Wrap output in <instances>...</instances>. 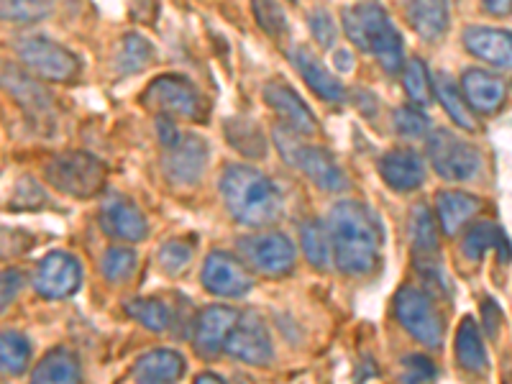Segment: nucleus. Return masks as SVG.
<instances>
[{
    "label": "nucleus",
    "mask_w": 512,
    "mask_h": 384,
    "mask_svg": "<svg viewBox=\"0 0 512 384\" xmlns=\"http://www.w3.org/2000/svg\"><path fill=\"white\" fill-rule=\"evenodd\" d=\"M328 231H331L333 259L341 272L351 274V277H364L377 269L382 228L367 205L356 203V200L333 205Z\"/></svg>",
    "instance_id": "nucleus-1"
},
{
    "label": "nucleus",
    "mask_w": 512,
    "mask_h": 384,
    "mask_svg": "<svg viewBox=\"0 0 512 384\" xmlns=\"http://www.w3.org/2000/svg\"><path fill=\"white\" fill-rule=\"evenodd\" d=\"M221 195L233 221L259 228L272 226L282 216V195L259 169L228 164L221 177Z\"/></svg>",
    "instance_id": "nucleus-2"
},
{
    "label": "nucleus",
    "mask_w": 512,
    "mask_h": 384,
    "mask_svg": "<svg viewBox=\"0 0 512 384\" xmlns=\"http://www.w3.org/2000/svg\"><path fill=\"white\" fill-rule=\"evenodd\" d=\"M341 21L354 47L379 59L387 72H400L402 36L379 0H364V3L349 6Z\"/></svg>",
    "instance_id": "nucleus-3"
},
{
    "label": "nucleus",
    "mask_w": 512,
    "mask_h": 384,
    "mask_svg": "<svg viewBox=\"0 0 512 384\" xmlns=\"http://www.w3.org/2000/svg\"><path fill=\"white\" fill-rule=\"evenodd\" d=\"M44 177L64 195L85 200L103 190L105 167L88 152H59L44 164Z\"/></svg>",
    "instance_id": "nucleus-4"
},
{
    "label": "nucleus",
    "mask_w": 512,
    "mask_h": 384,
    "mask_svg": "<svg viewBox=\"0 0 512 384\" xmlns=\"http://www.w3.org/2000/svg\"><path fill=\"white\" fill-rule=\"evenodd\" d=\"M141 103L164 118H180V121H205L208 103L190 80L180 75H162L149 82V88L141 95Z\"/></svg>",
    "instance_id": "nucleus-5"
},
{
    "label": "nucleus",
    "mask_w": 512,
    "mask_h": 384,
    "mask_svg": "<svg viewBox=\"0 0 512 384\" xmlns=\"http://www.w3.org/2000/svg\"><path fill=\"white\" fill-rule=\"evenodd\" d=\"M274 139H277L282 157H285L292 167L300 169V172H303L313 185H318L320 190L338 192L349 187V177H346V172L338 167V162L326 152V149L303 144L300 136L292 134L290 128L277 131Z\"/></svg>",
    "instance_id": "nucleus-6"
},
{
    "label": "nucleus",
    "mask_w": 512,
    "mask_h": 384,
    "mask_svg": "<svg viewBox=\"0 0 512 384\" xmlns=\"http://www.w3.org/2000/svg\"><path fill=\"white\" fill-rule=\"evenodd\" d=\"M428 154H431V164L438 177L448 182L472 180L482 167V154L477 146L448 128H438L428 136Z\"/></svg>",
    "instance_id": "nucleus-7"
},
{
    "label": "nucleus",
    "mask_w": 512,
    "mask_h": 384,
    "mask_svg": "<svg viewBox=\"0 0 512 384\" xmlns=\"http://www.w3.org/2000/svg\"><path fill=\"white\" fill-rule=\"evenodd\" d=\"M16 52L31 75L47 82H72L80 72L75 54L44 36H26L16 44Z\"/></svg>",
    "instance_id": "nucleus-8"
},
{
    "label": "nucleus",
    "mask_w": 512,
    "mask_h": 384,
    "mask_svg": "<svg viewBox=\"0 0 512 384\" xmlns=\"http://www.w3.org/2000/svg\"><path fill=\"white\" fill-rule=\"evenodd\" d=\"M395 313L415 341H420L423 346H431V349L441 346L443 320L433 300L423 290L402 287L395 297Z\"/></svg>",
    "instance_id": "nucleus-9"
},
{
    "label": "nucleus",
    "mask_w": 512,
    "mask_h": 384,
    "mask_svg": "<svg viewBox=\"0 0 512 384\" xmlns=\"http://www.w3.org/2000/svg\"><path fill=\"white\" fill-rule=\"evenodd\" d=\"M239 251L256 272L285 277L295 267V246L285 233H254L239 241Z\"/></svg>",
    "instance_id": "nucleus-10"
},
{
    "label": "nucleus",
    "mask_w": 512,
    "mask_h": 384,
    "mask_svg": "<svg viewBox=\"0 0 512 384\" xmlns=\"http://www.w3.org/2000/svg\"><path fill=\"white\" fill-rule=\"evenodd\" d=\"M82 267L67 251H52L39 262L34 272V287L41 297L62 300L80 290Z\"/></svg>",
    "instance_id": "nucleus-11"
},
{
    "label": "nucleus",
    "mask_w": 512,
    "mask_h": 384,
    "mask_svg": "<svg viewBox=\"0 0 512 384\" xmlns=\"http://www.w3.org/2000/svg\"><path fill=\"white\" fill-rule=\"evenodd\" d=\"M226 351L233 359L244 361L249 367H267L274 356V349L272 338H269L267 331V323L262 320V315H241L236 328H233L231 338H228Z\"/></svg>",
    "instance_id": "nucleus-12"
},
{
    "label": "nucleus",
    "mask_w": 512,
    "mask_h": 384,
    "mask_svg": "<svg viewBox=\"0 0 512 384\" xmlns=\"http://www.w3.org/2000/svg\"><path fill=\"white\" fill-rule=\"evenodd\" d=\"M203 285L205 290L218 297H244L254 287L249 269L226 251H213L203 264Z\"/></svg>",
    "instance_id": "nucleus-13"
},
{
    "label": "nucleus",
    "mask_w": 512,
    "mask_h": 384,
    "mask_svg": "<svg viewBox=\"0 0 512 384\" xmlns=\"http://www.w3.org/2000/svg\"><path fill=\"white\" fill-rule=\"evenodd\" d=\"M264 100L272 108L280 121L290 128L297 136H313L318 134V118L310 113L305 100L295 93V90L282 80H272L264 85Z\"/></svg>",
    "instance_id": "nucleus-14"
},
{
    "label": "nucleus",
    "mask_w": 512,
    "mask_h": 384,
    "mask_svg": "<svg viewBox=\"0 0 512 384\" xmlns=\"http://www.w3.org/2000/svg\"><path fill=\"white\" fill-rule=\"evenodd\" d=\"M239 318L241 315L233 308H228V305H210V308H205L198 315V323H195V338H192L195 351L203 359H213V356L221 354L228 346V338H231Z\"/></svg>",
    "instance_id": "nucleus-15"
},
{
    "label": "nucleus",
    "mask_w": 512,
    "mask_h": 384,
    "mask_svg": "<svg viewBox=\"0 0 512 384\" xmlns=\"http://www.w3.org/2000/svg\"><path fill=\"white\" fill-rule=\"evenodd\" d=\"M208 164V144L200 136H182L180 144L164 152V175L175 185H195Z\"/></svg>",
    "instance_id": "nucleus-16"
},
{
    "label": "nucleus",
    "mask_w": 512,
    "mask_h": 384,
    "mask_svg": "<svg viewBox=\"0 0 512 384\" xmlns=\"http://www.w3.org/2000/svg\"><path fill=\"white\" fill-rule=\"evenodd\" d=\"M100 226H103L108 236L128 241V244L144 241L146 233H149L144 213L131 200L118 195V192L105 198L103 208H100Z\"/></svg>",
    "instance_id": "nucleus-17"
},
{
    "label": "nucleus",
    "mask_w": 512,
    "mask_h": 384,
    "mask_svg": "<svg viewBox=\"0 0 512 384\" xmlns=\"http://www.w3.org/2000/svg\"><path fill=\"white\" fill-rule=\"evenodd\" d=\"M461 93H464L466 103L472 105V111L479 113V116H495L507 98L502 77L492 75L487 70H477V67L461 75Z\"/></svg>",
    "instance_id": "nucleus-18"
},
{
    "label": "nucleus",
    "mask_w": 512,
    "mask_h": 384,
    "mask_svg": "<svg viewBox=\"0 0 512 384\" xmlns=\"http://www.w3.org/2000/svg\"><path fill=\"white\" fill-rule=\"evenodd\" d=\"M464 47L469 54L495 67L512 70V34L492 26H469L464 31Z\"/></svg>",
    "instance_id": "nucleus-19"
},
{
    "label": "nucleus",
    "mask_w": 512,
    "mask_h": 384,
    "mask_svg": "<svg viewBox=\"0 0 512 384\" xmlns=\"http://www.w3.org/2000/svg\"><path fill=\"white\" fill-rule=\"evenodd\" d=\"M379 175L392 190L410 192L423 185L425 164L420 154L410 152V149H392L379 159Z\"/></svg>",
    "instance_id": "nucleus-20"
},
{
    "label": "nucleus",
    "mask_w": 512,
    "mask_h": 384,
    "mask_svg": "<svg viewBox=\"0 0 512 384\" xmlns=\"http://www.w3.org/2000/svg\"><path fill=\"white\" fill-rule=\"evenodd\" d=\"M290 59L297 67V72H300V77L305 80V85H308L318 98L328 100V103H338V100L346 98V90L344 85H341V80L333 77L331 72L323 67V62H318L308 49L295 47V52L290 54Z\"/></svg>",
    "instance_id": "nucleus-21"
},
{
    "label": "nucleus",
    "mask_w": 512,
    "mask_h": 384,
    "mask_svg": "<svg viewBox=\"0 0 512 384\" xmlns=\"http://www.w3.org/2000/svg\"><path fill=\"white\" fill-rule=\"evenodd\" d=\"M461 249H464L469 262H479V259H484L487 251H497V259H500L502 264L512 262L510 239H507L505 231L492 221L474 223V226L466 231L464 241H461Z\"/></svg>",
    "instance_id": "nucleus-22"
},
{
    "label": "nucleus",
    "mask_w": 512,
    "mask_h": 384,
    "mask_svg": "<svg viewBox=\"0 0 512 384\" xmlns=\"http://www.w3.org/2000/svg\"><path fill=\"white\" fill-rule=\"evenodd\" d=\"M185 374V359L172 349L146 351L134 364V377L139 384H175Z\"/></svg>",
    "instance_id": "nucleus-23"
},
{
    "label": "nucleus",
    "mask_w": 512,
    "mask_h": 384,
    "mask_svg": "<svg viewBox=\"0 0 512 384\" xmlns=\"http://www.w3.org/2000/svg\"><path fill=\"white\" fill-rule=\"evenodd\" d=\"M482 208H484L482 200L469 195V192L446 190L436 198V216L446 236H456V233H459L466 223L472 221Z\"/></svg>",
    "instance_id": "nucleus-24"
},
{
    "label": "nucleus",
    "mask_w": 512,
    "mask_h": 384,
    "mask_svg": "<svg viewBox=\"0 0 512 384\" xmlns=\"http://www.w3.org/2000/svg\"><path fill=\"white\" fill-rule=\"evenodd\" d=\"M408 233L418 259H436L438 249H441V223H438V216H433L425 205H415L413 213H410Z\"/></svg>",
    "instance_id": "nucleus-25"
},
{
    "label": "nucleus",
    "mask_w": 512,
    "mask_h": 384,
    "mask_svg": "<svg viewBox=\"0 0 512 384\" xmlns=\"http://www.w3.org/2000/svg\"><path fill=\"white\" fill-rule=\"evenodd\" d=\"M80 361L67 349L49 351L31 372V384H80Z\"/></svg>",
    "instance_id": "nucleus-26"
},
{
    "label": "nucleus",
    "mask_w": 512,
    "mask_h": 384,
    "mask_svg": "<svg viewBox=\"0 0 512 384\" xmlns=\"http://www.w3.org/2000/svg\"><path fill=\"white\" fill-rule=\"evenodd\" d=\"M408 21L418 36L436 41L448 29V6L446 0H410Z\"/></svg>",
    "instance_id": "nucleus-27"
},
{
    "label": "nucleus",
    "mask_w": 512,
    "mask_h": 384,
    "mask_svg": "<svg viewBox=\"0 0 512 384\" xmlns=\"http://www.w3.org/2000/svg\"><path fill=\"white\" fill-rule=\"evenodd\" d=\"M433 90H436L438 100H441L443 111L448 113V118L461 128V131H477V118H474L472 105L466 103L464 93L454 82V77L446 75V72H438L433 77Z\"/></svg>",
    "instance_id": "nucleus-28"
},
{
    "label": "nucleus",
    "mask_w": 512,
    "mask_h": 384,
    "mask_svg": "<svg viewBox=\"0 0 512 384\" xmlns=\"http://www.w3.org/2000/svg\"><path fill=\"white\" fill-rule=\"evenodd\" d=\"M456 361H459V367H464L466 372H487V349H484L482 333H479L474 318L461 320L459 331H456Z\"/></svg>",
    "instance_id": "nucleus-29"
},
{
    "label": "nucleus",
    "mask_w": 512,
    "mask_h": 384,
    "mask_svg": "<svg viewBox=\"0 0 512 384\" xmlns=\"http://www.w3.org/2000/svg\"><path fill=\"white\" fill-rule=\"evenodd\" d=\"M3 85H6L8 95H13V98L18 100V103L24 105L26 111H34V113H47L49 111V98L47 93L36 85L31 77L21 75V72L16 70V67H8L3 70Z\"/></svg>",
    "instance_id": "nucleus-30"
},
{
    "label": "nucleus",
    "mask_w": 512,
    "mask_h": 384,
    "mask_svg": "<svg viewBox=\"0 0 512 384\" xmlns=\"http://www.w3.org/2000/svg\"><path fill=\"white\" fill-rule=\"evenodd\" d=\"M226 136L231 146H236L241 154L251 159L267 157V141H264L262 131L249 118H231L226 123Z\"/></svg>",
    "instance_id": "nucleus-31"
},
{
    "label": "nucleus",
    "mask_w": 512,
    "mask_h": 384,
    "mask_svg": "<svg viewBox=\"0 0 512 384\" xmlns=\"http://www.w3.org/2000/svg\"><path fill=\"white\" fill-rule=\"evenodd\" d=\"M154 59L152 44L144 39L141 34H126L118 44L116 52V67L121 70V75H134L141 72L146 64Z\"/></svg>",
    "instance_id": "nucleus-32"
},
{
    "label": "nucleus",
    "mask_w": 512,
    "mask_h": 384,
    "mask_svg": "<svg viewBox=\"0 0 512 384\" xmlns=\"http://www.w3.org/2000/svg\"><path fill=\"white\" fill-rule=\"evenodd\" d=\"M303 251L308 256V262L318 269H326L333 259V244H331V231L320 221H308L303 226Z\"/></svg>",
    "instance_id": "nucleus-33"
},
{
    "label": "nucleus",
    "mask_w": 512,
    "mask_h": 384,
    "mask_svg": "<svg viewBox=\"0 0 512 384\" xmlns=\"http://www.w3.org/2000/svg\"><path fill=\"white\" fill-rule=\"evenodd\" d=\"M31 359V344L26 341L21 333L6 331L0 338V364H3V372L6 374H21L29 367Z\"/></svg>",
    "instance_id": "nucleus-34"
},
{
    "label": "nucleus",
    "mask_w": 512,
    "mask_h": 384,
    "mask_svg": "<svg viewBox=\"0 0 512 384\" xmlns=\"http://www.w3.org/2000/svg\"><path fill=\"white\" fill-rule=\"evenodd\" d=\"M126 313L154 333H162L169 328L167 305H164L162 300H154V297H139V300H131V303L126 305Z\"/></svg>",
    "instance_id": "nucleus-35"
},
{
    "label": "nucleus",
    "mask_w": 512,
    "mask_h": 384,
    "mask_svg": "<svg viewBox=\"0 0 512 384\" xmlns=\"http://www.w3.org/2000/svg\"><path fill=\"white\" fill-rule=\"evenodd\" d=\"M402 85H405L413 103L428 105L433 100V80L425 70V62H420V59H410L402 67Z\"/></svg>",
    "instance_id": "nucleus-36"
},
{
    "label": "nucleus",
    "mask_w": 512,
    "mask_h": 384,
    "mask_svg": "<svg viewBox=\"0 0 512 384\" xmlns=\"http://www.w3.org/2000/svg\"><path fill=\"white\" fill-rule=\"evenodd\" d=\"M100 269L111 285H121V282L131 280V274L136 272V254L131 249H123V246H113V249L105 251Z\"/></svg>",
    "instance_id": "nucleus-37"
},
{
    "label": "nucleus",
    "mask_w": 512,
    "mask_h": 384,
    "mask_svg": "<svg viewBox=\"0 0 512 384\" xmlns=\"http://www.w3.org/2000/svg\"><path fill=\"white\" fill-rule=\"evenodd\" d=\"M251 13L259 29L272 39H282L287 34V16L277 0H251Z\"/></svg>",
    "instance_id": "nucleus-38"
},
{
    "label": "nucleus",
    "mask_w": 512,
    "mask_h": 384,
    "mask_svg": "<svg viewBox=\"0 0 512 384\" xmlns=\"http://www.w3.org/2000/svg\"><path fill=\"white\" fill-rule=\"evenodd\" d=\"M395 131L405 139H428L431 136V118L425 116L418 108H410V105H402L395 111Z\"/></svg>",
    "instance_id": "nucleus-39"
},
{
    "label": "nucleus",
    "mask_w": 512,
    "mask_h": 384,
    "mask_svg": "<svg viewBox=\"0 0 512 384\" xmlns=\"http://www.w3.org/2000/svg\"><path fill=\"white\" fill-rule=\"evenodd\" d=\"M52 13V0H3V18L29 24Z\"/></svg>",
    "instance_id": "nucleus-40"
},
{
    "label": "nucleus",
    "mask_w": 512,
    "mask_h": 384,
    "mask_svg": "<svg viewBox=\"0 0 512 384\" xmlns=\"http://www.w3.org/2000/svg\"><path fill=\"white\" fill-rule=\"evenodd\" d=\"M192 254H195V241L190 239L167 241V244L159 249V264H162L164 272L177 274L190 264Z\"/></svg>",
    "instance_id": "nucleus-41"
},
{
    "label": "nucleus",
    "mask_w": 512,
    "mask_h": 384,
    "mask_svg": "<svg viewBox=\"0 0 512 384\" xmlns=\"http://www.w3.org/2000/svg\"><path fill=\"white\" fill-rule=\"evenodd\" d=\"M438 377V369L428 356L410 354L402 361V382L405 384H431Z\"/></svg>",
    "instance_id": "nucleus-42"
},
{
    "label": "nucleus",
    "mask_w": 512,
    "mask_h": 384,
    "mask_svg": "<svg viewBox=\"0 0 512 384\" xmlns=\"http://www.w3.org/2000/svg\"><path fill=\"white\" fill-rule=\"evenodd\" d=\"M308 26H310V34H313V39L318 41L320 47L331 49L333 41H336V21L331 18V13L326 11V8H318V11H313L308 16Z\"/></svg>",
    "instance_id": "nucleus-43"
},
{
    "label": "nucleus",
    "mask_w": 512,
    "mask_h": 384,
    "mask_svg": "<svg viewBox=\"0 0 512 384\" xmlns=\"http://www.w3.org/2000/svg\"><path fill=\"white\" fill-rule=\"evenodd\" d=\"M482 315H484V331L495 338L497 331H500L502 310H500V305L492 300V297H484V300H482Z\"/></svg>",
    "instance_id": "nucleus-44"
},
{
    "label": "nucleus",
    "mask_w": 512,
    "mask_h": 384,
    "mask_svg": "<svg viewBox=\"0 0 512 384\" xmlns=\"http://www.w3.org/2000/svg\"><path fill=\"white\" fill-rule=\"evenodd\" d=\"M18 287H21V274H18L16 269H8V272H3V308H6L13 297H16Z\"/></svg>",
    "instance_id": "nucleus-45"
},
{
    "label": "nucleus",
    "mask_w": 512,
    "mask_h": 384,
    "mask_svg": "<svg viewBox=\"0 0 512 384\" xmlns=\"http://www.w3.org/2000/svg\"><path fill=\"white\" fill-rule=\"evenodd\" d=\"M484 11L495 18L512 16V0H482Z\"/></svg>",
    "instance_id": "nucleus-46"
},
{
    "label": "nucleus",
    "mask_w": 512,
    "mask_h": 384,
    "mask_svg": "<svg viewBox=\"0 0 512 384\" xmlns=\"http://www.w3.org/2000/svg\"><path fill=\"white\" fill-rule=\"evenodd\" d=\"M351 64H354V59H351V54L344 52V49H338V52H336V67H338V70L349 72V70H351Z\"/></svg>",
    "instance_id": "nucleus-47"
},
{
    "label": "nucleus",
    "mask_w": 512,
    "mask_h": 384,
    "mask_svg": "<svg viewBox=\"0 0 512 384\" xmlns=\"http://www.w3.org/2000/svg\"><path fill=\"white\" fill-rule=\"evenodd\" d=\"M195 384H226V382H223L218 374H200V377L195 379Z\"/></svg>",
    "instance_id": "nucleus-48"
},
{
    "label": "nucleus",
    "mask_w": 512,
    "mask_h": 384,
    "mask_svg": "<svg viewBox=\"0 0 512 384\" xmlns=\"http://www.w3.org/2000/svg\"><path fill=\"white\" fill-rule=\"evenodd\" d=\"M292 3H297V0H292Z\"/></svg>",
    "instance_id": "nucleus-49"
}]
</instances>
